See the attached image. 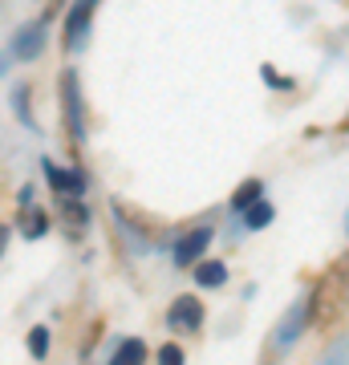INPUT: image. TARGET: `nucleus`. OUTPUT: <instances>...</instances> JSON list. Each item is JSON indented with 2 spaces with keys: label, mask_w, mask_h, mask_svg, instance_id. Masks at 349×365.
Wrapping results in <instances>:
<instances>
[{
  "label": "nucleus",
  "mask_w": 349,
  "mask_h": 365,
  "mask_svg": "<svg viewBox=\"0 0 349 365\" xmlns=\"http://www.w3.org/2000/svg\"><path fill=\"white\" fill-rule=\"evenodd\" d=\"M317 309H321V288H309V292H300V297L288 304V313L280 317V325H276V337H272V345H276V349H293V345L305 337V329L313 325Z\"/></svg>",
  "instance_id": "f257e3e1"
},
{
  "label": "nucleus",
  "mask_w": 349,
  "mask_h": 365,
  "mask_svg": "<svg viewBox=\"0 0 349 365\" xmlns=\"http://www.w3.org/2000/svg\"><path fill=\"white\" fill-rule=\"evenodd\" d=\"M61 122H65V134L69 143L81 146L86 143V98H81V81H78V69H61Z\"/></svg>",
  "instance_id": "f03ea898"
},
{
  "label": "nucleus",
  "mask_w": 349,
  "mask_h": 365,
  "mask_svg": "<svg viewBox=\"0 0 349 365\" xmlns=\"http://www.w3.org/2000/svg\"><path fill=\"white\" fill-rule=\"evenodd\" d=\"M211 235H216L211 223H195V227H187V232L175 240V248H171V264H175V268H191L195 260H203Z\"/></svg>",
  "instance_id": "7ed1b4c3"
},
{
  "label": "nucleus",
  "mask_w": 349,
  "mask_h": 365,
  "mask_svg": "<svg viewBox=\"0 0 349 365\" xmlns=\"http://www.w3.org/2000/svg\"><path fill=\"white\" fill-rule=\"evenodd\" d=\"M93 13H98V0H74L69 4V16H65V53H78L86 49L90 41V25H93Z\"/></svg>",
  "instance_id": "20e7f679"
},
{
  "label": "nucleus",
  "mask_w": 349,
  "mask_h": 365,
  "mask_svg": "<svg viewBox=\"0 0 349 365\" xmlns=\"http://www.w3.org/2000/svg\"><path fill=\"white\" fill-rule=\"evenodd\" d=\"M45 41H49V16L29 21V25L16 29V37H13V45H9V53H13L16 61H37L41 53H45Z\"/></svg>",
  "instance_id": "39448f33"
},
{
  "label": "nucleus",
  "mask_w": 349,
  "mask_h": 365,
  "mask_svg": "<svg viewBox=\"0 0 349 365\" xmlns=\"http://www.w3.org/2000/svg\"><path fill=\"white\" fill-rule=\"evenodd\" d=\"M167 325L183 329V333H195V329L203 325V304H199V297H191V292L175 297V304L167 309Z\"/></svg>",
  "instance_id": "423d86ee"
},
{
  "label": "nucleus",
  "mask_w": 349,
  "mask_h": 365,
  "mask_svg": "<svg viewBox=\"0 0 349 365\" xmlns=\"http://www.w3.org/2000/svg\"><path fill=\"white\" fill-rule=\"evenodd\" d=\"M41 167H45V179H49L53 195H86V175H81L78 167L61 170L57 163H49V158H41Z\"/></svg>",
  "instance_id": "0eeeda50"
},
{
  "label": "nucleus",
  "mask_w": 349,
  "mask_h": 365,
  "mask_svg": "<svg viewBox=\"0 0 349 365\" xmlns=\"http://www.w3.org/2000/svg\"><path fill=\"white\" fill-rule=\"evenodd\" d=\"M57 207L65 215V227L69 235H81L90 227V207H86V195H57Z\"/></svg>",
  "instance_id": "6e6552de"
},
{
  "label": "nucleus",
  "mask_w": 349,
  "mask_h": 365,
  "mask_svg": "<svg viewBox=\"0 0 349 365\" xmlns=\"http://www.w3.org/2000/svg\"><path fill=\"white\" fill-rule=\"evenodd\" d=\"M49 215H45V207H37V203H33V207H21V220H16V227H21V235H25V240H41V235L49 232Z\"/></svg>",
  "instance_id": "1a4fd4ad"
},
{
  "label": "nucleus",
  "mask_w": 349,
  "mask_h": 365,
  "mask_svg": "<svg viewBox=\"0 0 349 365\" xmlns=\"http://www.w3.org/2000/svg\"><path fill=\"white\" fill-rule=\"evenodd\" d=\"M110 361H114V365H138V361H146V341L143 337H122L114 345V353H110Z\"/></svg>",
  "instance_id": "9d476101"
},
{
  "label": "nucleus",
  "mask_w": 349,
  "mask_h": 365,
  "mask_svg": "<svg viewBox=\"0 0 349 365\" xmlns=\"http://www.w3.org/2000/svg\"><path fill=\"white\" fill-rule=\"evenodd\" d=\"M195 280L203 288H223L228 284V268L220 260H195Z\"/></svg>",
  "instance_id": "9b49d317"
},
{
  "label": "nucleus",
  "mask_w": 349,
  "mask_h": 365,
  "mask_svg": "<svg viewBox=\"0 0 349 365\" xmlns=\"http://www.w3.org/2000/svg\"><path fill=\"white\" fill-rule=\"evenodd\" d=\"M256 199H264V182H260V179H244V182L232 191V211H240V215H244V211L252 207Z\"/></svg>",
  "instance_id": "f8f14e48"
},
{
  "label": "nucleus",
  "mask_w": 349,
  "mask_h": 365,
  "mask_svg": "<svg viewBox=\"0 0 349 365\" xmlns=\"http://www.w3.org/2000/svg\"><path fill=\"white\" fill-rule=\"evenodd\" d=\"M272 215H276V211H272L268 199H256V203L244 211V227H248V232H260V227H268V223H272Z\"/></svg>",
  "instance_id": "ddd939ff"
},
{
  "label": "nucleus",
  "mask_w": 349,
  "mask_h": 365,
  "mask_svg": "<svg viewBox=\"0 0 349 365\" xmlns=\"http://www.w3.org/2000/svg\"><path fill=\"white\" fill-rule=\"evenodd\" d=\"M9 102H13L16 118L25 122L29 130H37V118H33V110H29V86H25V81H16V86H13V98H9Z\"/></svg>",
  "instance_id": "4468645a"
},
{
  "label": "nucleus",
  "mask_w": 349,
  "mask_h": 365,
  "mask_svg": "<svg viewBox=\"0 0 349 365\" xmlns=\"http://www.w3.org/2000/svg\"><path fill=\"white\" fill-rule=\"evenodd\" d=\"M49 329L45 325H33L29 329V353H33V361H45V357H49Z\"/></svg>",
  "instance_id": "2eb2a0df"
},
{
  "label": "nucleus",
  "mask_w": 349,
  "mask_h": 365,
  "mask_svg": "<svg viewBox=\"0 0 349 365\" xmlns=\"http://www.w3.org/2000/svg\"><path fill=\"white\" fill-rule=\"evenodd\" d=\"M260 78L268 81L272 90H293V81H288V78H280V73H276L272 66H260Z\"/></svg>",
  "instance_id": "dca6fc26"
},
{
  "label": "nucleus",
  "mask_w": 349,
  "mask_h": 365,
  "mask_svg": "<svg viewBox=\"0 0 349 365\" xmlns=\"http://www.w3.org/2000/svg\"><path fill=\"white\" fill-rule=\"evenodd\" d=\"M158 361H163V365H179L183 361V349H179V345H163V349H158Z\"/></svg>",
  "instance_id": "f3484780"
},
{
  "label": "nucleus",
  "mask_w": 349,
  "mask_h": 365,
  "mask_svg": "<svg viewBox=\"0 0 349 365\" xmlns=\"http://www.w3.org/2000/svg\"><path fill=\"white\" fill-rule=\"evenodd\" d=\"M21 207H33V187H21Z\"/></svg>",
  "instance_id": "a211bd4d"
},
{
  "label": "nucleus",
  "mask_w": 349,
  "mask_h": 365,
  "mask_svg": "<svg viewBox=\"0 0 349 365\" xmlns=\"http://www.w3.org/2000/svg\"><path fill=\"white\" fill-rule=\"evenodd\" d=\"M4 248H9V227L0 223V256H4Z\"/></svg>",
  "instance_id": "6ab92c4d"
},
{
  "label": "nucleus",
  "mask_w": 349,
  "mask_h": 365,
  "mask_svg": "<svg viewBox=\"0 0 349 365\" xmlns=\"http://www.w3.org/2000/svg\"><path fill=\"white\" fill-rule=\"evenodd\" d=\"M345 235H349V215H345Z\"/></svg>",
  "instance_id": "aec40b11"
}]
</instances>
